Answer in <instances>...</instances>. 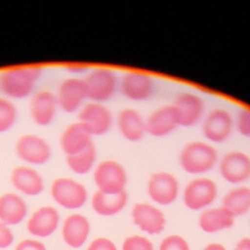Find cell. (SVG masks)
<instances>
[{
  "instance_id": "obj_6",
  "label": "cell",
  "mask_w": 250,
  "mask_h": 250,
  "mask_svg": "<svg viewBox=\"0 0 250 250\" xmlns=\"http://www.w3.org/2000/svg\"><path fill=\"white\" fill-rule=\"evenodd\" d=\"M15 152L22 162L32 167L46 164L52 156L49 142L32 133L23 134L18 138L15 144Z\"/></svg>"
},
{
  "instance_id": "obj_5",
  "label": "cell",
  "mask_w": 250,
  "mask_h": 250,
  "mask_svg": "<svg viewBox=\"0 0 250 250\" xmlns=\"http://www.w3.org/2000/svg\"><path fill=\"white\" fill-rule=\"evenodd\" d=\"M50 194L55 203L66 210L80 209L88 200L86 187L68 177L55 179L50 187Z\"/></svg>"
},
{
  "instance_id": "obj_11",
  "label": "cell",
  "mask_w": 250,
  "mask_h": 250,
  "mask_svg": "<svg viewBox=\"0 0 250 250\" xmlns=\"http://www.w3.org/2000/svg\"><path fill=\"white\" fill-rule=\"evenodd\" d=\"M218 164L221 177L229 184L237 185L250 179V156L243 151H228Z\"/></svg>"
},
{
  "instance_id": "obj_13",
  "label": "cell",
  "mask_w": 250,
  "mask_h": 250,
  "mask_svg": "<svg viewBox=\"0 0 250 250\" xmlns=\"http://www.w3.org/2000/svg\"><path fill=\"white\" fill-rule=\"evenodd\" d=\"M121 94L135 102L148 100L154 92V81L150 75L142 71H129L119 81Z\"/></svg>"
},
{
  "instance_id": "obj_34",
  "label": "cell",
  "mask_w": 250,
  "mask_h": 250,
  "mask_svg": "<svg viewBox=\"0 0 250 250\" xmlns=\"http://www.w3.org/2000/svg\"><path fill=\"white\" fill-rule=\"evenodd\" d=\"M14 242V233L10 227L0 222V249H5L11 246Z\"/></svg>"
},
{
  "instance_id": "obj_17",
  "label": "cell",
  "mask_w": 250,
  "mask_h": 250,
  "mask_svg": "<svg viewBox=\"0 0 250 250\" xmlns=\"http://www.w3.org/2000/svg\"><path fill=\"white\" fill-rule=\"evenodd\" d=\"M61 216L57 208L44 205L37 208L26 221V230L35 237L51 236L59 228Z\"/></svg>"
},
{
  "instance_id": "obj_10",
  "label": "cell",
  "mask_w": 250,
  "mask_h": 250,
  "mask_svg": "<svg viewBox=\"0 0 250 250\" xmlns=\"http://www.w3.org/2000/svg\"><path fill=\"white\" fill-rule=\"evenodd\" d=\"M56 97L59 107L62 111L78 112L88 100L84 79L75 76L63 79L59 85Z\"/></svg>"
},
{
  "instance_id": "obj_9",
  "label": "cell",
  "mask_w": 250,
  "mask_h": 250,
  "mask_svg": "<svg viewBox=\"0 0 250 250\" xmlns=\"http://www.w3.org/2000/svg\"><path fill=\"white\" fill-rule=\"evenodd\" d=\"M77 115V120L88 128L93 137L105 135L113 123L112 112L102 103H85Z\"/></svg>"
},
{
  "instance_id": "obj_27",
  "label": "cell",
  "mask_w": 250,
  "mask_h": 250,
  "mask_svg": "<svg viewBox=\"0 0 250 250\" xmlns=\"http://www.w3.org/2000/svg\"><path fill=\"white\" fill-rule=\"evenodd\" d=\"M65 163L70 171L76 175H86L94 170L97 164V149L92 144L85 149L65 156Z\"/></svg>"
},
{
  "instance_id": "obj_32",
  "label": "cell",
  "mask_w": 250,
  "mask_h": 250,
  "mask_svg": "<svg viewBox=\"0 0 250 250\" xmlns=\"http://www.w3.org/2000/svg\"><path fill=\"white\" fill-rule=\"evenodd\" d=\"M15 250H47V247L38 239L25 238L17 243Z\"/></svg>"
},
{
  "instance_id": "obj_28",
  "label": "cell",
  "mask_w": 250,
  "mask_h": 250,
  "mask_svg": "<svg viewBox=\"0 0 250 250\" xmlns=\"http://www.w3.org/2000/svg\"><path fill=\"white\" fill-rule=\"evenodd\" d=\"M18 120L16 104L5 97H0V134L10 131Z\"/></svg>"
},
{
  "instance_id": "obj_4",
  "label": "cell",
  "mask_w": 250,
  "mask_h": 250,
  "mask_svg": "<svg viewBox=\"0 0 250 250\" xmlns=\"http://www.w3.org/2000/svg\"><path fill=\"white\" fill-rule=\"evenodd\" d=\"M93 180L97 190L105 194H118L125 190L127 172L124 166L113 159H104L96 164Z\"/></svg>"
},
{
  "instance_id": "obj_36",
  "label": "cell",
  "mask_w": 250,
  "mask_h": 250,
  "mask_svg": "<svg viewBox=\"0 0 250 250\" xmlns=\"http://www.w3.org/2000/svg\"><path fill=\"white\" fill-rule=\"evenodd\" d=\"M234 250H250V237L241 238L236 243Z\"/></svg>"
},
{
  "instance_id": "obj_3",
  "label": "cell",
  "mask_w": 250,
  "mask_h": 250,
  "mask_svg": "<svg viewBox=\"0 0 250 250\" xmlns=\"http://www.w3.org/2000/svg\"><path fill=\"white\" fill-rule=\"evenodd\" d=\"M90 102L105 103L117 91L119 81L116 73L111 68L99 66L90 69L83 78Z\"/></svg>"
},
{
  "instance_id": "obj_15",
  "label": "cell",
  "mask_w": 250,
  "mask_h": 250,
  "mask_svg": "<svg viewBox=\"0 0 250 250\" xmlns=\"http://www.w3.org/2000/svg\"><path fill=\"white\" fill-rule=\"evenodd\" d=\"M58 107L56 94L49 90L37 91L30 99V118L40 127L49 126L56 118Z\"/></svg>"
},
{
  "instance_id": "obj_22",
  "label": "cell",
  "mask_w": 250,
  "mask_h": 250,
  "mask_svg": "<svg viewBox=\"0 0 250 250\" xmlns=\"http://www.w3.org/2000/svg\"><path fill=\"white\" fill-rule=\"evenodd\" d=\"M116 124L120 135L127 141L135 143L141 141L146 134V119L135 108H122L116 117Z\"/></svg>"
},
{
  "instance_id": "obj_8",
  "label": "cell",
  "mask_w": 250,
  "mask_h": 250,
  "mask_svg": "<svg viewBox=\"0 0 250 250\" xmlns=\"http://www.w3.org/2000/svg\"><path fill=\"white\" fill-rule=\"evenodd\" d=\"M234 126L232 114L226 108L216 107L210 110L202 119V134L214 144L226 142L231 135Z\"/></svg>"
},
{
  "instance_id": "obj_14",
  "label": "cell",
  "mask_w": 250,
  "mask_h": 250,
  "mask_svg": "<svg viewBox=\"0 0 250 250\" xmlns=\"http://www.w3.org/2000/svg\"><path fill=\"white\" fill-rule=\"evenodd\" d=\"M172 104L177 110L180 126H194L204 117V101L194 93L183 92L178 94Z\"/></svg>"
},
{
  "instance_id": "obj_23",
  "label": "cell",
  "mask_w": 250,
  "mask_h": 250,
  "mask_svg": "<svg viewBox=\"0 0 250 250\" xmlns=\"http://www.w3.org/2000/svg\"><path fill=\"white\" fill-rule=\"evenodd\" d=\"M27 204L23 197L16 192L0 195V222L8 227L21 224L27 215Z\"/></svg>"
},
{
  "instance_id": "obj_26",
  "label": "cell",
  "mask_w": 250,
  "mask_h": 250,
  "mask_svg": "<svg viewBox=\"0 0 250 250\" xmlns=\"http://www.w3.org/2000/svg\"><path fill=\"white\" fill-rule=\"evenodd\" d=\"M222 206L234 218L246 214L250 210V188L240 186L229 189L223 198Z\"/></svg>"
},
{
  "instance_id": "obj_1",
  "label": "cell",
  "mask_w": 250,
  "mask_h": 250,
  "mask_svg": "<svg viewBox=\"0 0 250 250\" xmlns=\"http://www.w3.org/2000/svg\"><path fill=\"white\" fill-rule=\"evenodd\" d=\"M39 65L16 66L0 72V92L9 100H21L29 97L35 83L42 74Z\"/></svg>"
},
{
  "instance_id": "obj_7",
  "label": "cell",
  "mask_w": 250,
  "mask_h": 250,
  "mask_svg": "<svg viewBox=\"0 0 250 250\" xmlns=\"http://www.w3.org/2000/svg\"><path fill=\"white\" fill-rule=\"evenodd\" d=\"M217 184L210 178L198 177L189 181L183 193L184 204L192 211L204 210L217 198Z\"/></svg>"
},
{
  "instance_id": "obj_12",
  "label": "cell",
  "mask_w": 250,
  "mask_h": 250,
  "mask_svg": "<svg viewBox=\"0 0 250 250\" xmlns=\"http://www.w3.org/2000/svg\"><path fill=\"white\" fill-rule=\"evenodd\" d=\"M178 179L171 173L159 171L153 173L147 181V194L149 198L159 205H170L179 194Z\"/></svg>"
},
{
  "instance_id": "obj_30",
  "label": "cell",
  "mask_w": 250,
  "mask_h": 250,
  "mask_svg": "<svg viewBox=\"0 0 250 250\" xmlns=\"http://www.w3.org/2000/svg\"><path fill=\"white\" fill-rule=\"evenodd\" d=\"M159 250H189V246L181 235L171 234L162 239Z\"/></svg>"
},
{
  "instance_id": "obj_21",
  "label": "cell",
  "mask_w": 250,
  "mask_h": 250,
  "mask_svg": "<svg viewBox=\"0 0 250 250\" xmlns=\"http://www.w3.org/2000/svg\"><path fill=\"white\" fill-rule=\"evenodd\" d=\"M91 224L86 216L72 213L66 216L62 225V237L63 242L71 248H79L88 239Z\"/></svg>"
},
{
  "instance_id": "obj_25",
  "label": "cell",
  "mask_w": 250,
  "mask_h": 250,
  "mask_svg": "<svg viewBox=\"0 0 250 250\" xmlns=\"http://www.w3.org/2000/svg\"><path fill=\"white\" fill-rule=\"evenodd\" d=\"M128 202L126 190L118 194H105L99 190L94 192L91 197V206L98 215L108 217L121 212Z\"/></svg>"
},
{
  "instance_id": "obj_37",
  "label": "cell",
  "mask_w": 250,
  "mask_h": 250,
  "mask_svg": "<svg viewBox=\"0 0 250 250\" xmlns=\"http://www.w3.org/2000/svg\"><path fill=\"white\" fill-rule=\"evenodd\" d=\"M203 250H227V248L221 244V243H217V242H213V243H209L207 244Z\"/></svg>"
},
{
  "instance_id": "obj_31",
  "label": "cell",
  "mask_w": 250,
  "mask_h": 250,
  "mask_svg": "<svg viewBox=\"0 0 250 250\" xmlns=\"http://www.w3.org/2000/svg\"><path fill=\"white\" fill-rule=\"evenodd\" d=\"M235 125L242 136L250 138V108H243L238 112Z\"/></svg>"
},
{
  "instance_id": "obj_33",
  "label": "cell",
  "mask_w": 250,
  "mask_h": 250,
  "mask_svg": "<svg viewBox=\"0 0 250 250\" xmlns=\"http://www.w3.org/2000/svg\"><path fill=\"white\" fill-rule=\"evenodd\" d=\"M86 250H117L112 240L106 237H97L90 242Z\"/></svg>"
},
{
  "instance_id": "obj_29",
  "label": "cell",
  "mask_w": 250,
  "mask_h": 250,
  "mask_svg": "<svg viewBox=\"0 0 250 250\" xmlns=\"http://www.w3.org/2000/svg\"><path fill=\"white\" fill-rule=\"evenodd\" d=\"M122 250H153L151 241L141 235H131L124 239Z\"/></svg>"
},
{
  "instance_id": "obj_18",
  "label": "cell",
  "mask_w": 250,
  "mask_h": 250,
  "mask_svg": "<svg viewBox=\"0 0 250 250\" xmlns=\"http://www.w3.org/2000/svg\"><path fill=\"white\" fill-rule=\"evenodd\" d=\"M131 217L134 225L150 235L159 234L165 228L166 219L162 211L146 202L136 203L132 208Z\"/></svg>"
},
{
  "instance_id": "obj_24",
  "label": "cell",
  "mask_w": 250,
  "mask_h": 250,
  "mask_svg": "<svg viewBox=\"0 0 250 250\" xmlns=\"http://www.w3.org/2000/svg\"><path fill=\"white\" fill-rule=\"evenodd\" d=\"M234 224V217L223 206L204 209L198 218L199 228L208 233L228 229Z\"/></svg>"
},
{
  "instance_id": "obj_16",
  "label": "cell",
  "mask_w": 250,
  "mask_h": 250,
  "mask_svg": "<svg viewBox=\"0 0 250 250\" xmlns=\"http://www.w3.org/2000/svg\"><path fill=\"white\" fill-rule=\"evenodd\" d=\"M180 127L179 116L173 104H164L155 108L146 119V134L161 138L172 134Z\"/></svg>"
},
{
  "instance_id": "obj_2",
  "label": "cell",
  "mask_w": 250,
  "mask_h": 250,
  "mask_svg": "<svg viewBox=\"0 0 250 250\" xmlns=\"http://www.w3.org/2000/svg\"><path fill=\"white\" fill-rule=\"evenodd\" d=\"M219 161L217 149L208 142L191 141L187 143L179 154L181 168L191 175H202L211 171Z\"/></svg>"
},
{
  "instance_id": "obj_20",
  "label": "cell",
  "mask_w": 250,
  "mask_h": 250,
  "mask_svg": "<svg viewBox=\"0 0 250 250\" xmlns=\"http://www.w3.org/2000/svg\"><path fill=\"white\" fill-rule=\"evenodd\" d=\"M93 135L78 120L68 124L60 136V146L66 155L75 154L93 144Z\"/></svg>"
},
{
  "instance_id": "obj_35",
  "label": "cell",
  "mask_w": 250,
  "mask_h": 250,
  "mask_svg": "<svg viewBox=\"0 0 250 250\" xmlns=\"http://www.w3.org/2000/svg\"><path fill=\"white\" fill-rule=\"evenodd\" d=\"M65 68L68 72H71L73 74H81V73H87L89 71V66L82 63H68L65 65Z\"/></svg>"
},
{
  "instance_id": "obj_19",
  "label": "cell",
  "mask_w": 250,
  "mask_h": 250,
  "mask_svg": "<svg viewBox=\"0 0 250 250\" xmlns=\"http://www.w3.org/2000/svg\"><path fill=\"white\" fill-rule=\"evenodd\" d=\"M10 182L16 190L26 196H37L45 188L42 175L29 165H20L13 168Z\"/></svg>"
}]
</instances>
